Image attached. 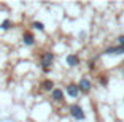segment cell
I'll return each mask as SVG.
<instances>
[{"instance_id": "277c9868", "label": "cell", "mask_w": 124, "mask_h": 122, "mask_svg": "<svg viewBox=\"0 0 124 122\" xmlns=\"http://www.w3.org/2000/svg\"><path fill=\"white\" fill-rule=\"evenodd\" d=\"M65 93L69 95L70 98H78V95H80V87H78V84H75V83H72V84H69V86L65 87Z\"/></svg>"}, {"instance_id": "3957f363", "label": "cell", "mask_w": 124, "mask_h": 122, "mask_svg": "<svg viewBox=\"0 0 124 122\" xmlns=\"http://www.w3.org/2000/svg\"><path fill=\"white\" fill-rule=\"evenodd\" d=\"M78 87H80V92L89 93V92H91V89H92V83L86 78V76H83V78L80 79V83H78Z\"/></svg>"}, {"instance_id": "30bf717a", "label": "cell", "mask_w": 124, "mask_h": 122, "mask_svg": "<svg viewBox=\"0 0 124 122\" xmlns=\"http://www.w3.org/2000/svg\"><path fill=\"white\" fill-rule=\"evenodd\" d=\"M30 27H32L33 30H40V32H43V30H45V24H43V22H40V21H33L32 24H30Z\"/></svg>"}, {"instance_id": "4fadbf2b", "label": "cell", "mask_w": 124, "mask_h": 122, "mask_svg": "<svg viewBox=\"0 0 124 122\" xmlns=\"http://www.w3.org/2000/svg\"><path fill=\"white\" fill-rule=\"evenodd\" d=\"M116 46H124V35H119V36H118V38H116Z\"/></svg>"}, {"instance_id": "5bb4252c", "label": "cell", "mask_w": 124, "mask_h": 122, "mask_svg": "<svg viewBox=\"0 0 124 122\" xmlns=\"http://www.w3.org/2000/svg\"><path fill=\"white\" fill-rule=\"evenodd\" d=\"M123 76H124V67H123Z\"/></svg>"}, {"instance_id": "8992f818", "label": "cell", "mask_w": 124, "mask_h": 122, "mask_svg": "<svg viewBox=\"0 0 124 122\" xmlns=\"http://www.w3.org/2000/svg\"><path fill=\"white\" fill-rule=\"evenodd\" d=\"M124 54V46H110L103 51V56H119Z\"/></svg>"}, {"instance_id": "7a4b0ae2", "label": "cell", "mask_w": 124, "mask_h": 122, "mask_svg": "<svg viewBox=\"0 0 124 122\" xmlns=\"http://www.w3.org/2000/svg\"><path fill=\"white\" fill-rule=\"evenodd\" d=\"M69 111H70V116H72L75 121H84V111H83V108L80 106L78 103H72L69 108Z\"/></svg>"}, {"instance_id": "8fae6325", "label": "cell", "mask_w": 124, "mask_h": 122, "mask_svg": "<svg viewBox=\"0 0 124 122\" xmlns=\"http://www.w3.org/2000/svg\"><path fill=\"white\" fill-rule=\"evenodd\" d=\"M11 27H13V22H11L10 19H3L2 24H0V29H2V30H10Z\"/></svg>"}, {"instance_id": "6da1fadb", "label": "cell", "mask_w": 124, "mask_h": 122, "mask_svg": "<svg viewBox=\"0 0 124 122\" xmlns=\"http://www.w3.org/2000/svg\"><path fill=\"white\" fill-rule=\"evenodd\" d=\"M53 62H54V54L51 51H45L43 54L40 56V67L43 73H49L53 67Z\"/></svg>"}, {"instance_id": "9c48e42d", "label": "cell", "mask_w": 124, "mask_h": 122, "mask_svg": "<svg viewBox=\"0 0 124 122\" xmlns=\"http://www.w3.org/2000/svg\"><path fill=\"white\" fill-rule=\"evenodd\" d=\"M40 89L41 90H45V92H49V90H54V83H53L51 79H43L41 81V84H40Z\"/></svg>"}, {"instance_id": "7c38bea8", "label": "cell", "mask_w": 124, "mask_h": 122, "mask_svg": "<svg viewBox=\"0 0 124 122\" xmlns=\"http://www.w3.org/2000/svg\"><path fill=\"white\" fill-rule=\"evenodd\" d=\"M99 83L102 84V86H107V84H108V78H107V75H99Z\"/></svg>"}, {"instance_id": "5b68a950", "label": "cell", "mask_w": 124, "mask_h": 122, "mask_svg": "<svg viewBox=\"0 0 124 122\" xmlns=\"http://www.w3.org/2000/svg\"><path fill=\"white\" fill-rule=\"evenodd\" d=\"M51 98L56 103H64V101H65V93H64L62 89H56L54 87V90L51 92Z\"/></svg>"}, {"instance_id": "52a82bcc", "label": "cell", "mask_w": 124, "mask_h": 122, "mask_svg": "<svg viewBox=\"0 0 124 122\" xmlns=\"http://www.w3.org/2000/svg\"><path fill=\"white\" fill-rule=\"evenodd\" d=\"M65 64H67V67H70V68H75V67L80 65V57H78L77 54H69V56L65 57Z\"/></svg>"}, {"instance_id": "9a60e30c", "label": "cell", "mask_w": 124, "mask_h": 122, "mask_svg": "<svg viewBox=\"0 0 124 122\" xmlns=\"http://www.w3.org/2000/svg\"><path fill=\"white\" fill-rule=\"evenodd\" d=\"M123 64H124V62H123Z\"/></svg>"}, {"instance_id": "ba28073f", "label": "cell", "mask_w": 124, "mask_h": 122, "mask_svg": "<svg viewBox=\"0 0 124 122\" xmlns=\"http://www.w3.org/2000/svg\"><path fill=\"white\" fill-rule=\"evenodd\" d=\"M22 44L24 46H33L35 44V36H33L32 32H24L22 33Z\"/></svg>"}]
</instances>
